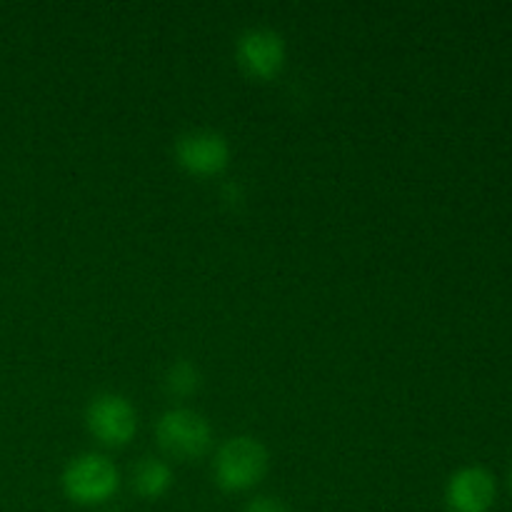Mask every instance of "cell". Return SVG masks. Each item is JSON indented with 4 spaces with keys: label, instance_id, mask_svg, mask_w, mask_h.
<instances>
[{
    "label": "cell",
    "instance_id": "cell-8",
    "mask_svg": "<svg viewBox=\"0 0 512 512\" xmlns=\"http://www.w3.org/2000/svg\"><path fill=\"white\" fill-rule=\"evenodd\" d=\"M133 485L145 498H158L170 485V468L163 460L143 458L133 470Z\"/></svg>",
    "mask_w": 512,
    "mask_h": 512
},
{
    "label": "cell",
    "instance_id": "cell-6",
    "mask_svg": "<svg viewBox=\"0 0 512 512\" xmlns=\"http://www.w3.org/2000/svg\"><path fill=\"white\" fill-rule=\"evenodd\" d=\"M238 63L258 78H270L283 68L285 43L275 30L270 28H250L238 40Z\"/></svg>",
    "mask_w": 512,
    "mask_h": 512
},
{
    "label": "cell",
    "instance_id": "cell-10",
    "mask_svg": "<svg viewBox=\"0 0 512 512\" xmlns=\"http://www.w3.org/2000/svg\"><path fill=\"white\" fill-rule=\"evenodd\" d=\"M245 512H288V508L275 498H255L245 505Z\"/></svg>",
    "mask_w": 512,
    "mask_h": 512
},
{
    "label": "cell",
    "instance_id": "cell-3",
    "mask_svg": "<svg viewBox=\"0 0 512 512\" xmlns=\"http://www.w3.org/2000/svg\"><path fill=\"white\" fill-rule=\"evenodd\" d=\"M158 440L168 453L178 458L203 455L210 445V425L195 410H170L158 423Z\"/></svg>",
    "mask_w": 512,
    "mask_h": 512
},
{
    "label": "cell",
    "instance_id": "cell-7",
    "mask_svg": "<svg viewBox=\"0 0 512 512\" xmlns=\"http://www.w3.org/2000/svg\"><path fill=\"white\" fill-rule=\"evenodd\" d=\"M445 500H448L450 512H488L495 500L493 475L478 465L458 470L450 478Z\"/></svg>",
    "mask_w": 512,
    "mask_h": 512
},
{
    "label": "cell",
    "instance_id": "cell-9",
    "mask_svg": "<svg viewBox=\"0 0 512 512\" xmlns=\"http://www.w3.org/2000/svg\"><path fill=\"white\" fill-rule=\"evenodd\" d=\"M198 383H200L198 370H195L193 365L188 363V360H180V363H175L173 368H170V373H168V388L173 390L175 395H188V393H193V390L198 388Z\"/></svg>",
    "mask_w": 512,
    "mask_h": 512
},
{
    "label": "cell",
    "instance_id": "cell-5",
    "mask_svg": "<svg viewBox=\"0 0 512 512\" xmlns=\"http://www.w3.org/2000/svg\"><path fill=\"white\" fill-rule=\"evenodd\" d=\"M88 428L103 443L120 445L135 433V410L123 395L103 393L88 405Z\"/></svg>",
    "mask_w": 512,
    "mask_h": 512
},
{
    "label": "cell",
    "instance_id": "cell-4",
    "mask_svg": "<svg viewBox=\"0 0 512 512\" xmlns=\"http://www.w3.org/2000/svg\"><path fill=\"white\" fill-rule=\"evenodd\" d=\"M175 155L183 168L198 175H213L225 168L228 163V140L220 133L208 128L188 130L175 140Z\"/></svg>",
    "mask_w": 512,
    "mask_h": 512
},
{
    "label": "cell",
    "instance_id": "cell-1",
    "mask_svg": "<svg viewBox=\"0 0 512 512\" xmlns=\"http://www.w3.org/2000/svg\"><path fill=\"white\" fill-rule=\"evenodd\" d=\"M268 465V453L255 438H230L215 458V478L228 490H245L258 483Z\"/></svg>",
    "mask_w": 512,
    "mask_h": 512
},
{
    "label": "cell",
    "instance_id": "cell-2",
    "mask_svg": "<svg viewBox=\"0 0 512 512\" xmlns=\"http://www.w3.org/2000/svg\"><path fill=\"white\" fill-rule=\"evenodd\" d=\"M63 485L65 493L78 503H100L118 490V470L103 455L85 453L70 460Z\"/></svg>",
    "mask_w": 512,
    "mask_h": 512
}]
</instances>
